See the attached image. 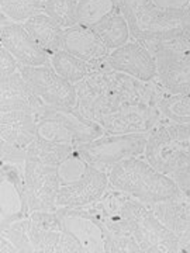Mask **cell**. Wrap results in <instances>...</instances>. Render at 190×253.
I'll return each mask as SVG.
<instances>
[{
    "instance_id": "6da1fadb",
    "label": "cell",
    "mask_w": 190,
    "mask_h": 253,
    "mask_svg": "<svg viewBox=\"0 0 190 253\" xmlns=\"http://www.w3.org/2000/svg\"><path fill=\"white\" fill-rule=\"evenodd\" d=\"M76 109L101 126L104 134H149L168 120L159 104V82H142L113 69L93 71L75 84Z\"/></svg>"
},
{
    "instance_id": "7a4b0ae2",
    "label": "cell",
    "mask_w": 190,
    "mask_h": 253,
    "mask_svg": "<svg viewBox=\"0 0 190 253\" xmlns=\"http://www.w3.org/2000/svg\"><path fill=\"white\" fill-rule=\"evenodd\" d=\"M110 187L123 191L145 204L183 199L181 190L169 174L156 170L140 156L117 163L109 172Z\"/></svg>"
},
{
    "instance_id": "3957f363",
    "label": "cell",
    "mask_w": 190,
    "mask_h": 253,
    "mask_svg": "<svg viewBox=\"0 0 190 253\" xmlns=\"http://www.w3.org/2000/svg\"><path fill=\"white\" fill-rule=\"evenodd\" d=\"M110 190L113 193L118 212L126 221L127 228L131 236L136 239L141 252H179L178 236L156 218L148 204L128 196L123 191L111 187Z\"/></svg>"
},
{
    "instance_id": "277c9868",
    "label": "cell",
    "mask_w": 190,
    "mask_h": 253,
    "mask_svg": "<svg viewBox=\"0 0 190 253\" xmlns=\"http://www.w3.org/2000/svg\"><path fill=\"white\" fill-rule=\"evenodd\" d=\"M148 134H104L91 142L75 146L76 154L100 170L109 173L113 166L130 158L144 155Z\"/></svg>"
},
{
    "instance_id": "5b68a950",
    "label": "cell",
    "mask_w": 190,
    "mask_h": 253,
    "mask_svg": "<svg viewBox=\"0 0 190 253\" xmlns=\"http://www.w3.org/2000/svg\"><path fill=\"white\" fill-rule=\"evenodd\" d=\"M20 73L40 99L52 107H76L75 84L55 72L51 65L20 66Z\"/></svg>"
},
{
    "instance_id": "8992f818",
    "label": "cell",
    "mask_w": 190,
    "mask_h": 253,
    "mask_svg": "<svg viewBox=\"0 0 190 253\" xmlns=\"http://www.w3.org/2000/svg\"><path fill=\"white\" fill-rule=\"evenodd\" d=\"M24 165L1 162L0 228L30 215L27 191H26V177H24Z\"/></svg>"
},
{
    "instance_id": "52a82bcc",
    "label": "cell",
    "mask_w": 190,
    "mask_h": 253,
    "mask_svg": "<svg viewBox=\"0 0 190 253\" xmlns=\"http://www.w3.org/2000/svg\"><path fill=\"white\" fill-rule=\"evenodd\" d=\"M24 177L30 212L55 211L58 208L56 196L61 187L56 166L27 159L24 165Z\"/></svg>"
},
{
    "instance_id": "ba28073f",
    "label": "cell",
    "mask_w": 190,
    "mask_h": 253,
    "mask_svg": "<svg viewBox=\"0 0 190 253\" xmlns=\"http://www.w3.org/2000/svg\"><path fill=\"white\" fill-rule=\"evenodd\" d=\"M0 44L20 63V66L49 65V54L36 41L21 23L10 20L1 13Z\"/></svg>"
},
{
    "instance_id": "9c48e42d",
    "label": "cell",
    "mask_w": 190,
    "mask_h": 253,
    "mask_svg": "<svg viewBox=\"0 0 190 253\" xmlns=\"http://www.w3.org/2000/svg\"><path fill=\"white\" fill-rule=\"evenodd\" d=\"M110 189L109 173L89 165L78 180L63 184L56 196L58 207H89L97 203Z\"/></svg>"
},
{
    "instance_id": "30bf717a",
    "label": "cell",
    "mask_w": 190,
    "mask_h": 253,
    "mask_svg": "<svg viewBox=\"0 0 190 253\" xmlns=\"http://www.w3.org/2000/svg\"><path fill=\"white\" fill-rule=\"evenodd\" d=\"M110 69L126 73L138 81L152 82L158 76L156 59L152 52L133 38L127 44L111 51L107 56Z\"/></svg>"
},
{
    "instance_id": "8fae6325",
    "label": "cell",
    "mask_w": 190,
    "mask_h": 253,
    "mask_svg": "<svg viewBox=\"0 0 190 253\" xmlns=\"http://www.w3.org/2000/svg\"><path fill=\"white\" fill-rule=\"evenodd\" d=\"M62 49L89 63L92 72L110 69L107 56L111 51L103 44L93 28L81 24L66 28L63 34Z\"/></svg>"
},
{
    "instance_id": "7c38bea8",
    "label": "cell",
    "mask_w": 190,
    "mask_h": 253,
    "mask_svg": "<svg viewBox=\"0 0 190 253\" xmlns=\"http://www.w3.org/2000/svg\"><path fill=\"white\" fill-rule=\"evenodd\" d=\"M56 214L65 231L81 244L83 252H104L103 229L88 208L58 207Z\"/></svg>"
},
{
    "instance_id": "4fadbf2b",
    "label": "cell",
    "mask_w": 190,
    "mask_h": 253,
    "mask_svg": "<svg viewBox=\"0 0 190 253\" xmlns=\"http://www.w3.org/2000/svg\"><path fill=\"white\" fill-rule=\"evenodd\" d=\"M158 76L156 81L168 96L190 93V51H162L155 54Z\"/></svg>"
},
{
    "instance_id": "5bb4252c",
    "label": "cell",
    "mask_w": 190,
    "mask_h": 253,
    "mask_svg": "<svg viewBox=\"0 0 190 253\" xmlns=\"http://www.w3.org/2000/svg\"><path fill=\"white\" fill-rule=\"evenodd\" d=\"M47 106L48 104L28 86L20 71L6 78H0V113L27 111L38 117Z\"/></svg>"
},
{
    "instance_id": "9a60e30c",
    "label": "cell",
    "mask_w": 190,
    "mask_h": 253,
    "mask_svg": "<svg viewBox=\"0 0 190 253\" xmlns=\"http://www.w3.org/2000/svg\"><path fill=\"white\" fill-rule=\"evenodd\" d=\"M38 117H49L59 121L75 136L78 145L91 142L93 139L104 135V129L100 124L82 114L76 107H52L47 106Z\"/></svg>"
},
{
    "instance_id": "2e32d148",
    "label": "cell",
    "mask_w": 190,
    "mask_h": 253,
    "mask_svg": "<svg viewBox=\"0 0 190 253\" xmlns=\"http://www.w3.org/2000/svg\"><path fill=\"white\" fill-rule=\"evenodd\" d=\"M37 135V116L27 111L0 114V139L27 149Z\"/></svg>"
},
{
    "instance_id": "e0dca14e",
    "label": "cell",
    "mask_w": 190,
    "mask_h": 253,
    "mask_svg": "<svg viewBox=\"0 0 190 253\" xmlns=\"http://www.w3.org/2000/svg\"><path fill=\"white\" fill-rule=\"evenodd\" d=\"M23 26L27 28L28 33L36 38L37 42L46 49L49 56L62 49L65 28L48 14L40 13L28 18L26 23H23Z\"/></svg>"
},
{
    "instance_id": "ac0fdd59",
    "label": "cell",
    "mask_w": 190,
    "mask_h": 253,
    "mask_svg": "<svg viewBox=\"0 0 190 253\" xmlns=\"http://www.w3.org/2000/svg\"><path fill=\"white\" fill-rule=\"evenodd\" d=\"M156 218L176 236L190 229V200L178 199L149 204Z\"/></svg>"
},
{
    "instance_id": "d6986e66",
    "label": "cell",
    "mask_w": 190,
    "mask_h": 253,
    "mask_svg": "<svg viewBox=\"0 0 190 253\" xmlns=\"http://www.w3.org/2000/svg\"><path fill=\"white\" fill-rule=\"evenodd\" d=\"M93 30L110 51H114L127 44L131 37L128 21L118 9L113 10L97 26H95Z\"/></svg>"
},
{
    "instance_id": "ffe728a7",
    "label": "cell",
    "mask_w": 190,
    "mask_h": 253,
    "mask_svg": "<svg viewBox=\"0 0 190 253\" xmlns=\"http://www.w3.org/2000/svg\"><path fill=\"white\" fill-rule=\"evenodd\" d=\"M73 152H75V146L72 145L56 144L52 141L44 139L43 136L36 135L34 141L28 145L27 159L44 165L58 166Z\"/></svg>"
},
{
    "instance_id": "44dd1931",
    "label": "cell",
    "mask_w": 190,
    "mask_h": 253,
    "mask_svg": "<svg viewBox=\"0 0 190 253\" xmlns=\"http://www.w3.org/2000/svg\"><path fill=\"white\" fill-rule=\"evenodd\" d=\"M49 65L58 75L73 84L83 81L92 72V66L88 62L76 58L66 51H56L49 56Z\"/></svg>"
},
{
    "instance_id": "7402d4cb",
    "label": "cell",
    "mask_w": 190,
    "mask_h": 253,
    "mask_svg": "<svg viewBox=\"0 0 190 253\" xmlns=\"http://www.w3.org/2000/svg\"><path fill=\"white\" fill-rule=\"evenodd\" d=\"M114 9V0H78V24L93 28Z\"/></svg>"
},
{
    "instance_id": "603a6c76",
    "label": "cell",
    "mask_w": 190,
    "mask_h": 253,
    "mask_svg": "<svg viewBox=\"0 0 190 253\" xmlns=\"http://www.w3.org/2000/svg\"><path fill=\"white\" fill-rule=\"evenodd\" d=\"M165 126L172 142L176 169L185 163L190 165V124H181L168 120Z\"/></svg>"
},
{
    "instance_id": "cb8c5ba5",
    "label": "cell",
    "mask_w": 190,
    "mask_h": 253,
    "mask_svg": "<svg viewBox=\"0 0 190 253\" xmlns=\"http://www.w3.org/2000/svg\"><path fill=\"white\" fill-rule=\"evenodd\" d=\"M46 0H0V9L4 16L16 23H26L28 18L44 13Z\"/></svg>"
},
{
    "instance_id": "d4e9b609",
    "label": "cell",
    "mask_w": 190,
    "mask_h": 253,
    "mask_svg": "<svg viewBox=\"0 0 190 253\" xmlns=\"http://www.w3.org/2000/svg\"><path fill=\"white\" fill-rule=\"evenodd\" d=\"M78 0H46L44 13L62 26L65 30L78 24Z\"/></svg>"
},
{
    "instance_id": "484cf974",
    "label": "cell",
    "mask_w": 190,
    "mask_h": 253,
    "mask_svg": "<svg viewBox=\"0 0 190 253\" xmlns=\"http://www.w3.org/2000/svg\"><path fill=\"white\" fill-rule=\"evenodd\" d=\"M37 135L56 144H66L72 146L78 145L71 131L54 118L37 117Z\"/></svg>"
},
{
    "instance_id": "4316f807",
    "label": "cell",
    "mask_w": 190,
    "mask_h": 253,
    "mask_svg": "<svg viewBox=\"0 0 190 253\" xmlns=\"http://www.w3.org/2000/svg\"><path fill=\"white\" fill-rule=\"evenodd\" d=\"M166 120L181 124H190V93L183 96H165L159 104Z\"/></svg>"
},
{
    "instance_id": "83f0119b",
    "label": "cell",
    "mask_w": 190,
    "mask_h": 253,
    "mask_svg": "<svg viewBox=\"0 0 190 253\" xmlns=\"http://www.w3.org/2000/svg\"><path fill=\"white\" fill-rule=\"evenodd\" d=\"M88 168H89V163L75 151L72 155H69L65 161H62L56 166V172H58L61 186L78 180L85 174Z\"/></svg>"
},
{
    "instance_id": "f1b7e54d",
    "label": "cell",
    "mask_w": 190,
    "mask_h": 253,
    "mask_svg": "<svg viewBox=\"0 0 190 253\" xmlns=\"http://www.w3.org/2000/svg\"><path fill=\"white\" fill-rule=\"evenodd\" d=\"M0 159L6 163H18L24 165L27 161V149L10 144L7 141H0Z\"/></svg>"
},
{
    "instance_id": "f546056e",
    "label": "cell",
    "mask_w": 190,
    "mask_h": 253,
    "mask_svg": "<svg viewBox=\"0 0 190 253\" xmlns=\"http://www.w3.org/2000/svg\"><path fill=\"white\" fill-rule=\"evenodd\" d=\"M172 180L176 183L178 189L181 190L183 199L190 200V165L185 163L181 165L178 169H175L171 174Z\"/></svg>"
},
{
    "instance_id": "4dcf8cb0",
    "label": "cell",
    "mask_w": 190,
    "mask_h": 253,
    "mask_svg": "<svg viewBox=\"0 0 190 253\" xmlns=\"http://www.w3.org/2000/svg\"><path fill=\"white\" fill-rule=\"evenodd\" d=\"M20 69L18 61L10 54L9 51L1 46L0 48V78H6L13 73H16Z\"/></svg>"
},
{
    "instance_id": "1f68e13d",
    "label": "cell",
    "mask_w": 190,
    "mask_h": 253,
    "mask_svg": "<svg viewBox=\"0 0 190 253\" xmlns=\"http://www.w3.org/2000/svg\"><path fill=\"white\" fill-rule=\"evenodd\" d=\"M178 248H179V252L190 253V229L185 231L183 234L178 236Z\"/></svg>"
},
{
    "instance_id": "d6a6232c",
    "label": "cell",
    "mask_w": 190,
    "mask_h": 253,
    "mask_svg": "<svg viewBox=\"0 0 190 253\" xmlns=\"http://www.w3.org/2000/svg\"><path fill=\"white\" fill-rule=\"evenodd\" d=\"M0 252L1 253H9V252H17V248L10 242L6 236L0 235Z\"/></svg>"
},
{
    "instance_id": "836d02e7",
    "label": "cell",
    "mask_w": 190,
    "mask_h": 253,
    "mask_svg": "<svg viewBox=\"0 0 190 253\" xmlns=\"http://www.w3.org/2000/svg\"><path fill=\"white\" fill-rule=\"evenodd\" d=\"M189 4H190V0H189Z\"/></svg>"
}]
</instances>
